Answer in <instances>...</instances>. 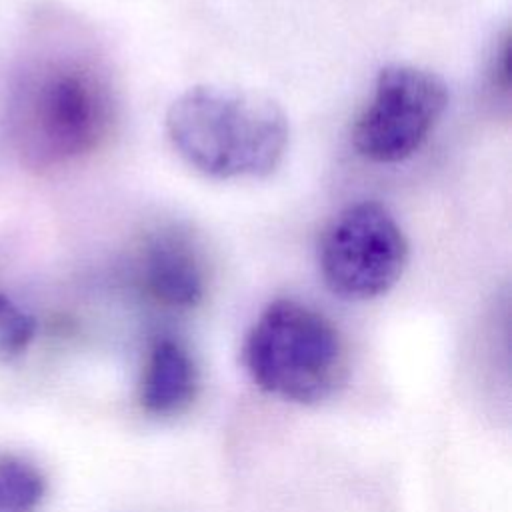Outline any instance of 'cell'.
Listing matches in <instances>:
<instances>
[{
    "label": "cell",
    "instance_id": "6da1fadb",
    "mask_svg": "<svg viewBox=\"0 0 512 512\" xmlns=\"http://www.w3.org/2000/svg\"><path fill=\"white\" fill-rule=\"evenodd\" d=\"M116 112L112 74L88 34L60 18L40 20L6 98V134L18 160L36 172L68 166L104 144Z\"/></svg>",
    "mask_w": 512,
    "mask_h": 512
},
{
    "label": "cell",
    "instance_id": "7a4b0ae2",
    "mask_svg": "<svg viewBox=\"0 0 512 512\" xmlns=\"http://www.w3.org/2000/svg\"><path fill=\"white\" fill-rule=\"evenodd\" d=\"M166 134L194 170L228 180L272 174L286 154L290 130L284 110L272 98L198 84L168 106Z\"/></svg>",
    "mask_w": 512,
    "mask_h": 512
},
{
    "label": "cell",
    "instance_id": "3957f363",
    "mask_svg": "<svg viewBox=\"0 0 512 512\" xmlns=\"http://www.w3.org/2000/svg\"><path fill=\"white\" fill-rule=\"evenodd\" d=\"M242 356L258 388L296 404L330 398L346 378V348L336 326L322 312L288 298L260 312Z\"/></svg>",
    "mask_w": 512,
    "mask_h": 512
},
{
    "label": "cell",
    "instance_id": "277c9868",
    "mask_svg": "<svg viewBox=\"0 0 512 512\" xmlns=\"http://www.w3.org/2000/svg\"><path fill=\"white\" fill-rule=\"evenodd\" d=\"M408 240L374 200L346 206L326 226L318 244L324 284L344 300H372L386 294L408 264Z\"/></svg>",
    "mask_w": 512,
    "mask_h": 512
},
{
    "label": "cell",
    "instance_id": "5b68a950",
    "mask_svg": "<svg viewBox=\"0 0 512 512\" xmlns=\"http://www.w3.org/2000/svg\"><path fill=\"white\" fill-rule=\"evenodd\" d=\"M448 104L440 76L412 64H388L352 128V144L370 162L392 164L412 156Z\"/></svg>",
    "mask_w": 512,
    "mask_h": 512
},
{
    "label": "cell",
    "instance_id": "8992f818",
    "mask_svg": "<svg viewBox=\"0 0 512 512\" xmlns=\"http://www.w3.org/2000/svg\"><path fill=\"white\" fill-rule=\"evenodd\" d=\"M138 278L164 306H196L206 292V264L194 236L178 226L152 232L138 252Z\"/></svg>",
    "mask_w": 512,
    "mask_h": 512
},
{
    "label": "cell",
    "instance_id": "52a82bcc",
    "mask_svg": "<svg viewBox=\"0 0 512 512\" xmlns=\"http://www.w3.org/2000/svg\"><path fill=\"white\" fill-rule=\"evenodd\" d=\"M198 392V368L184 346L174 340H158L148 352L138 400L156 416L186 410Z\"/></svg>",
    "mask_w": 512,
    "mask_h": 512
},
{
    "label": "cell",
    "instance_id": "ba28073f",
    "mask_svg": "<svg viewBox=\"0 0 512 512\" xmlns=\"http://www.w3.org/2000/svg\"><path fill=\"white\" fill-rule=\"evenodd\" d=\"M44 496L40 470L14 456L0 458V512H36Z\"/></svg>",
    "mask_w": 512,
    "mask_h": 512
},
{
    "label": "cell",
    "instance_id": "9c48e42d",
    "mask_svg": "<svg viewBox=\"0 0 512 512\" xmlns=\"http://www.w3.org/2000/svg\"><path fill=\"white\" fill-rule=\"evenodd\" d=\"M34 318L0 292V362L20 356L34 338Z\"/></svg>",
    "mask_w": 512,
    "mask_h": 512
}]
</instances>
